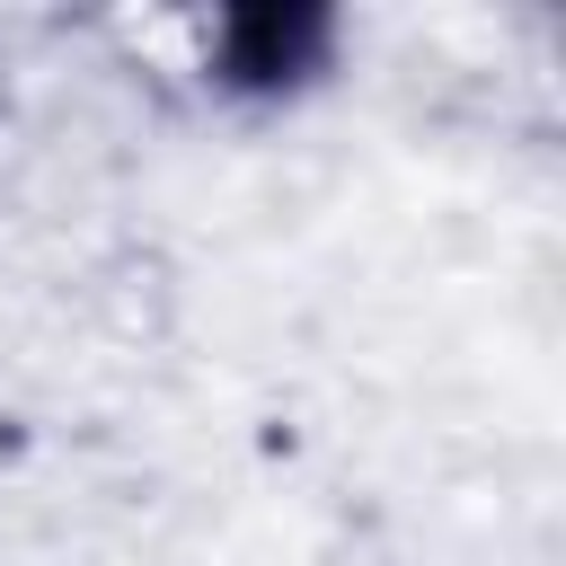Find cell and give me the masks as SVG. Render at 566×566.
<instances>
[{
  "label": "cell",
  "mask_w": 566,
  "mask_h": 566,
  "mask_svg": "<svg viewBox=\"0 0 566 566\" xmlns=\"http://www.w3.org/2000/svg\"><path fill=\"white\" fill-rule=\"evenodd\" d=\"M318 35H327V18H310V9H248V18H221L230 80H283Z\"/></svg>",
  "instance_id": "obj_1"
}]
</instances>
